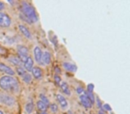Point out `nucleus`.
Masks as SVG:
<instances>
[{
  "label": "nucleus",
  "mask_w": 130,
  "mask_h": 114,
  "mask_svg": "<svg viewBox=\"0 0 130 114\" xmlns=\"http://www.w3.org/2000/svg\"><path fill=\"white\" fill-rule=\"evenodd\" d=\"M0 87L9 93H18L20 86L16 78L12 76H3L0 78Z\"/></svg>",
  "instance_id": "nucleus-1"
},
{
  "label": "nucleus",
  "mask_w": 130,
  "mask_h": 114,
  "mask_svg": "<svg viewBox=\"0 0 130 114\" xmlns=\"http://www.w3.org/2000/svg\"><path fill=\"white\" fill-rule=\"evenodd\" d=\"M21 11H22V14L23 16H25L28 20H30L32 23L37 22L38 17H37V14L36 11H35V9L30 4H28L27 2H22V3Z\"/></svg>",
  "instance_id": "nucleus-2"
},
{
  "label": "nucleus",
  "mask_w": 130,
  "mask_h": 114,
  "mask_svg": "<svg viewBox=\"0 0 130 114\" xmlns=\"http://www.w3.org/2000/svg\"><path fill=\"white\" fill-rule=\"evenodd\" d=\"M17 52H18V55L20 56V60L23 63L27 60V58L29 57V50H28V48L23 46H17Z\"/></svg>",
  "instance_id": "nucleus-3"
},
{
  "label": "nucleus",
  "mask_w": 130,
  "mask_h": 114,
  "mask_svg": "<svg viewBox=\"0 0 130 114\" xmlns=\"http://www.w3.org/2000/svg\"><path fill=\"white\" fill-rule=\"evenodd\" d=\"M0 102L7 106H12L15 103V100L13 96L5 94H0Z\"/></svg>",
  "instance_id": "nucleus-4"
},
{
  "label": "nucleus",
  "mask_w": 130,
  "mask_h": 114,
  "mask_svg": "<svg viewBox=\"0 0 130 114\" xmlns=\"http://www.w3.org/2000/svg\"><path fill=\"white\" fill-rule=\"evenodd\" d=\"M11 18L6 14L0 12V27L7 28L11 25Z\"/></svg>",
  "instance_id": "nucleus-5"
},
{
  "label": "nucleus",
  "mask_w": 130,
  "mask_h": 114,
  "mask_svg": "<svg viewBox=\"0 0 130 114\" xmlns=\"http://www.w3.org/2000/svg\"><path fill=\"white\" fill-rule=\"evenodd\" d=\"M0 71L1 72H4V73H6L7 76H13L14 75V71L12 69L11 67L5 65L4 63H0Z\"/></svg>",
  "instance_id": "nucleus-6"
},
{
  "label": "nucleus",
  "mask_w": 130,
  "mask_h": 114,
  "mask_svg": "<svg viewBox=\"0 0 130 114\" xmlns=\"http://www.w3.org/2000/svg\"><path fill=\"white\" fill-rule=\"evenodd\" d=\"M79 100H80V103L83 106L86 108V109H90V108H92L93 106V104L91 103V102L89 101V99L85 96V95H81L80 97H79Z\"/></svg>",
  "instance_id": "nucleus-7"
},
{
  "label": "nucleus",
  "mask_w": 130,
  "mask_h": 114,
  "mask_svg": "<svg viewBox=\"0 0 130 114\" xmlns=\"http://www.w3.org/2000/svg\"><path fill=\"white\" fill-rule=\"evenodd\" d=\"M51 62V55L49 52H45L42 53V56H41V64L42 65H46L49 64Z\"/></svg>",
  "instance_id": "nucleus-8"
},
{
  "label": "nucleus",
  "mask_w": 130,
  "mask_h": 114,
  "mask_svg": "<svg viewBox=\"0 0 130 114\" xmlns=\"http://www.w3.org/2000/svg\"><path fill=\"white\" fill-rule=\"evenodd\" d=\"M56 98H57V101L59 102L60 106L62 107L63 109H66V108H67L68 107V102H67V100L65 99V97H64V96H63L62 95L58 94V95L56 96Z\"/></svg>",
  "instance_id": "nucleus-9"
},
{
  "label": "nucleus",
  "mask_w": 130,
  "mask_h": 114,
  "mask_svg": "<svg viewBox=\"0 0 130 114\" xmlns=\"http://www.w3.org/2000/svg\"><path fill=\"white\" fill-rule=\"evenodd\" d=\"M34 56L35 60L38 64H41V56H42V51L38 46H36L34 49Z\"/></svg>",
  "instance_id": "nucleus-10"
},
{
  "label": "nucleus",
  "mask_w": 130,
  "mask_h": 114,
  "mask_svg": "<svg viewBox=\"0 0 130 114\" xmlns=\"http://www.w3.org/2000/svg\"><path fill=\"white\" fill-rule=\"evenodd\" d=\"M24 67H25V69H26L27 70H29V71H31L32 70V69H33V60H32V58L31 57H28L27 58V60L24 62Z\"/></svg>",
  "instance_id": "nucleus-11"
},
{
  "label": "nucleus",
  "mask_w": 130,
  "mask_h": 114,
  "mask_svg": "<svg viewBox=\"0 0 130 114\" xmlns=\"http://www.w3.org/2000/svg\"><path fill=\"white\" fill-rule=\"evenodd\" d=\"M19 29H20V31L23 34V36H25L27 38H31V34L27 27H25L24 25H19Z\"/></svg>",
  "instance_id": "nucleus-12"
},
{
  "label": "nucleus",
  "mask_w": 130,
  "mask_h": 114,
  "mask_svg": "<svg viewBox=\"0 0 130 114\" xmlns=\"http://www.w3.org/2000/svg\"><path fill=\"white\" fill-rule=\"evenodd\" d=\"M63 67L66 70L71 71V72H75V71H77V69H78L75 64L70 63H63Z\"/></svg>",
  "instance_id": "nucleus-13"
},
{
  "label": "nucleus",
  "mask_w": 130,
  "mask_h": 114,
  "mask_svg": "<svg viewBox=\"0 0 130 114\" xmlns=\"http://www.w3.org/2000/svg\"><path fill=\"white\" fill-rule=\"evenodd\" d=\"M32 75L36 78H42V75H43V72H42V70H41L39 67H33L32 69Z\"/></svg>",
  "instance_id": "nucleus-14"
},
{
  "label": "nucleus",
  "mask_w": 130,
  "mask_h": 114,
  "mask_svg": "<svg viewBox=\"0 0 130 114\" xmlns=\"http://www.w3.org/2000/svg\"><path fill=\"white\" fill-rule=\"evenodd\" d=\"M9 62H11L13 64H14V65H16V66L18 67H22V62L20 60V58L19 57H14V56H12V57H10L9 58Z\"/></svg>",
  "instance_id": "nucleus-15"
},
{
  "label": "nucleus",
  "mask_w": 130,
  "mask_h": 114,
  "mask_svg": "<svg viewBox=\"0 0 130 114\" xmlns=\"http://www.w3.org/2000/svg\"><path fill=\"white\" fill-rule=\"evenodd\" d=\"M61 86H60V87L62 89V91L63 93H65L67 96H71V90L69 88V87H68V85L65 83V82H62V83H60Z\"/></svg>",
  "instance_id": "nucleus-16"
},
{
  "label": "nucleus",
  "mask_w": 130,
  "mask_h": 114,
  "mask_svg": "<svg viewBox=\"0 0 130 114\" xmlns=\"http://www.w3.org/2000/svg\"><path fill=\"white\" fill-rule=\"evenodd\" d=\"M37 110H40L41 112H42V111H45V110H47V108H48V106H46L45 103H42L41 101H38L37 103Z\"/></svg>",
  "instance_id": "nucleus-17"
},
{
  "label": "nucleus",
  "mask_w": 130,
  "mask_h": 114,
  "mask_svg": "<svg viewBox=\"0 0 130 114\" xmlns=\"http://www.w3.org/2000/svg\"><path fill=\"white\" fill-rule=\"evenodd\" d=\"M34 110V104L32 103V102H30V103H28L26 104V106H25V110L27 111V113L30 114Z\"/></svg>",
  "instance_id": "nucleus-18"
},
{
  "label": "nucleus",
  "mask_w": 130,
  "mask_h": 114,
  "mask_svg": "<svg viewBox=\"0 0 130 114\" xmlns=\"http://www.w3.org/2000/svg\"><path fill=\"white\" fill-rule=\"evenodd\" d=\"M22 79H23V81H24L25 83L29 84V83H30L31 80H32V76H31L30 73H25L22 76Z\"/></svg>",
  "instance_id": "nucleus-19"
},
{
  "label": "nucleus",
  "mask_w": 130,
  "mask_h": 114,
  "mask_svg": "<svg viewBox=\"0 0 130 114\" xmlns=\"http://www.w3.org/2000/svg\"><path fill=\"white\" fill-rule=\"evenodd\" d=\"M85 96L89 99V101L91 102V103L92 104H94V102H95V100H94V94H93V92H87L86 91V93H85Z\"/></svg>",
  "instance_id": "nucleus-20"
},
{
  "label": "nucleus",
  "mask_w": 130,
  "mask_h": 114,
  "mask_svg": "<svg viewBox=\"0 0 130 114\" xmlns=\"http://www.w3.org/2000/svg\"><path fill=\"white\" fill-rule=\"evenodd\" d=\"M40 99H41V102L42 103H44L46 105V106H48V105H50V103H49V100L47 99V97L45 96H44V95H42L41 94L40 95Z\"/></svg>",
  "instance_id": "nucleus-21"
},
{
  "label": "nucleus",
  "mask_w": 130,
  "mask_h": 114,
  "mask_svg": "<svg viewBox=\"0 0 130 114\" xmlns=\"http://www.w3.org/2000/svg\"><path fill=\"white\" fill-rule=\"evenodd\" d=\"M16 71H17V73H18L20 76H22V77L26 73V71H25V70L23 69L22 67H17V68H16Z\"/></svg>",
  "instance_id": "nucleus-22"
},
{
  "label": "nucleus",
  "mask_w": 130,
  "mask_h": 114,
  "mask_svg": "<svg viewBox=\"0 0 130 114\" xmlns=\"http://www.w3.org/2000/svg\"><path fill=\"white\" fill-rule=\"evenodd\" d=\"M50 109L52 110V112H57L58 106H57V104H55V103H52V104H50Z\"/></svg>",
  "instance_id": "nucleus-23"
},
{
  "label": "nucleus",
  "mask_w": 130,
  "mask_h": 114,
  "mask_svg": "<svg viewBox=\"0 0 130 114\" xmlns=\"http://www.w3.org/2000/svg\"><path fill=\"white\" fill-rule=\"evenodd\" d=\"M77 93H78V95H82V94H84V88H83L82 87H78V88H77Z\"/></svg>",
  "instance_id": "nucleus-24"
},
{
  "label": "nucleus",
  "mask_w": 130,
  "mask_h": 114,
  "mask_svg": "<svg viewBox=\"0 0 130 114\" xmlns=\"http://www.w3.org/2000/svg\"><path fill=\"white\" fill-rule=\"evenodd\" d=\"M94 87V86L93 84H89L87 86V92H93Z\"/></svg>",
  "instance_id": "nucleus-25"
},
{
  "label": "nucleus",
  "mask_w": 130,
  "mask_h": 114,
  "mask_svg": "<svg viewBox=\"0 0 130 114\" xmlns=\"http://www.w3.org/2000/svg\"><path fill=\"white\" fill-rule=\"evenodd\" d=\"M54 80H55V83L57 85H59L61 83V78L58 76V75H55L54 76Z\"/></svg>",
  "instance_id": "nucleus-26"
},
{
  "label": "nucleus",
  "mask_w": 130,
  "mask_h": 114,
  "mask_svg": "<svg viewBox=\"0 0 130 114\" xmlns=\"http://www.w3.org/2000/svg\"><path fill=\"white\" fill-rule=\"evenodd\" d=\"M103 108L105 110H109V111H111V110H112V108H111V106H110L108 103H105Z\"/></svg>",
  "instance_id": "nucleus-27"
},
{
  "label": "nucleus",
  "mask_w": 130,
  "mask_h": 114,
  "mask_svg": "<svg viewBox=\"0 0 130 114\" xmlns=\"http://www.w3.org/2000/svg\"><path fill=\"white\" fill-rule=\"evenodd\" d=\"M96 102H97V104H98V107H99V108H102V105H101V102H100V100H99V98H98V97H96Z\"/></svg>",
  "instance_id": "nucleus-28"
},
{
  "label": "nucleus",
  "mask_w": 130,
  "mask_h": 114,
  "mask_svg": "<svg viewBox=\"0 0 130 114\" xmlns=\"http://www.w3.org/2000/svg\"><path fill=\"white\" fill-rule=\"evenodd\" d=\"M4 7V5L3 4L2 2H0V11H1V10H3Z\"/></svg>",
  "instance_id": "nucleus-29"
},
{
  "label": "nucleus",
  "mask_w": 130,
  "mask_h": 114,
  "mask_svg": "<svg viewBox=\"0 0 130 114\" xmlns=\"http://www.w3.org/2000/svg\"><path fill=\"white\" fill-rule=\"evenodd\" d=\"M54 70H55V72L57 74H58V73H59V74L61 73V70H60L58 67H55V69H54Z\"/></svg>",
  "instance_id": "nucleus-30"
},
{
  "label": "nucleus",
  "mask_w": 130,
  "mask_h": 114,
  "mask_svg": "<svg viewBox=\"0 0 130 114\" xmlns=\"http://www.w3.org/2000/svg\"><path fill=\"white\" fill-rule=\"evenodd\" d=\"M99 114H106V112L103 110H99Z\"/></svg>",
  "instance_id": "nucleus-31"
},
{
  "label": "nucleus",
  "mask_w": 130,
  "mask_h": 114,
  "mask_svg": "<svg viewBox=\"0 0 130 114\" xmlns=\"http://www.w3.org/2000/svg\"><path fill=\"white\" fill-rule=\"evenodd\" d=\"M38 114H47V113H46L45 111H42V112H41V111H40V112H39V113H38Z\"/></svg>",
  "instance_id": "nucleus-32"
},
{
  "label": "nucleus",
  "mask_w": 130,
  "mask_h": 114,
  "mask_svg": "<svg viewBox=\"0 0 130 114\" xmlns=\"http://www.w3.org/2000/svg\"><path fill=\"white\" fill-rule=\"evenodd\" d=\"M112 114H114V113H112Z\"/></svg>",
  "instance_id": "nucleus-33"
}]
</instances>
